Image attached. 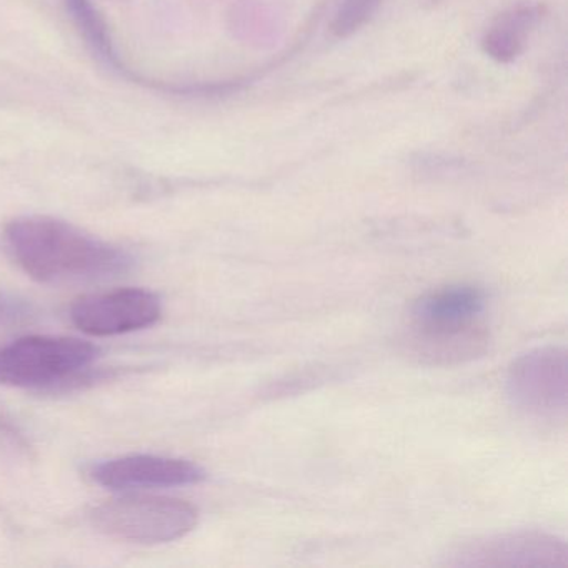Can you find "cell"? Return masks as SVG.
<instances>
[{
	"label": "cell",
	"mask_w": 568,
	"mask_h": 568,
	"mask_svg": "<svg viewBox=\"0 0 568 568\" xmlns=\"http://www.w3.org/2000/svg\"><path fill=\"white\" fill-rule=\"evenodd\" d=\"M381 4L382 0H342L332 21V34L338 39L351 38L374 18Z\"/></svg>",
	"instance_id": "cell-10"
},
{
	"label": "cell",
	"mask_w": 568,
	"mask_h": 568,
	"mask_svg": "<svg viewBox=\"0 0 568 568\" xmlns=\"http://www.w3.org/2000/svg\"><path fill=\"white\" fill-rule=\"evenodd\" d=\"M454 567H548L568 565V545L555 535L515 531L467 541L445 561Z\"/></svg>",
	"instance_id": "cell-6"
},
{
	"label": "cell",
	"mask_w": 568,
	"mask_h": 568,
	"mask_svg": "<svg viewBox=\"0 0 568 568\" xmlns=\"http://www.w3.org/2000/svg\"><path fill=\"white\" fill-rule=\"evenodd\" d=\"M487 295L475 285L457 284L427 292L410 308L415 352L432 364L477 357L487 347L480 325Z\"/></svg>",
	"instance_id": "cell-2"
},
{
	"label": "cell",
	"mask_w": 568,
	"mask_h": 568,
	"mask_svg": "<svg viewBox=\"0 0 568 568\" xmlns=\"http://www.w3.org/2000/svg\"><path fill=\"white\" fill-rule=\"evenodd\" d=\"M99 351L89 342L71 337L19 338L0 348V384L12 387H45L88 368Z\"/></svg>",
	"instance_id": "cell-4"
},
{
	"label": "cell",
	"mask_w": 568,
	"mask_h": 568,
	"mask_svg": "<svg viewBox=\"0 0 568 568\" xmlns=\"http://www.w3.org/2000/svg\"><path fill=\"white\" fill-rule=\"evenodd\" d=\"M16 261L39 282L89 281L121 274L131 257L114 245L52 217H22L6 231Z\"/></svg>",
	"instance_id": "cell-1"
},
{
	"label": "cell",
	"mask_w": 568,
	"mask_h": 568,
	"mask_svg": "<svg viewBox=\"0 0 568 568\" xmlns=\"http://www.w3.org/2000/svg\"><path fill=\"white\" fill-rule=\"evenodd\" d=\"M99 485L112 490L182 487L204 480V468L184 458L128 455L102 462L92 470Z\"/></svg>",
	"instance_id": "cell-8"
},
{
	"label": "cell",
	"mask_w": 568,
	"mask_h": 568,
	"mask_svg": "<svg viewBox=\"0 0 568 568\" xmlns=\"http://www.w3.org/2000/svg\"><path fill=\"white\" fill-rule=\"evenodd\" d=\"M507 394L514 407L530 417L564 418L568 402V358L565 347L545 345L511 362Z\"/></svg>",
	"instance_id": "cell-5"
},
{
	"label": "cell",
	"mask_w": 568,
	"mask_h": 568,
	"mask_svg": "<svg viewBox=\"0 0 568 568\" xmlns=\"http://www.w3.org/2000/svg\"><path fill=\"white\" fill-rule=\"evenodd\" d=\"M540 19V6L528 4L517 6L498 16L481 41L485 54L501 64L515 61L525 51L528 36Z\"/></svg>",
	"instance_id": "cell-9"
},
{
	"label": "cell",
	"mask_w": 568,
	"mask_h": 568,
	"mask_svg": "<svg viewBox=\"0 0 568 568\" xmlns=\"http://www.w3.org/2000/svg\"><path fill=\"white\" fill-rule=\"evenodd\" d=\"M91 518L99 530L119 540L155 545L191 534L197 525L199 511L181 498L125 495L95 507Z\"/></svg>",
	"instance_id": "cell-3"
},
{
	"label": "cell",
	"mask_w": 568,
	"mask_h": 568,
	"mask_svg": "<svg viewBox=\"0 0 568 568\" xmlns=\"http://www.w3.org/2000/svg\"><path fill=\"white\" fill-rule=\"evenodd\" d=\"M161 315V298L144 288H119L105 294L85 295L71 307L75 327L95 337L152 327Z\"/></svg>",
	"instance_id": "cell-7"
}]
</instances>
